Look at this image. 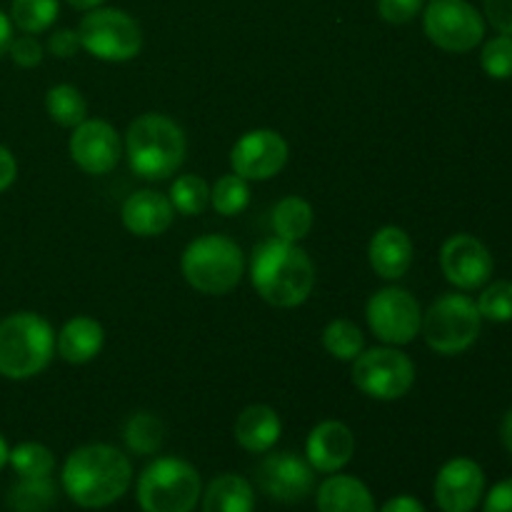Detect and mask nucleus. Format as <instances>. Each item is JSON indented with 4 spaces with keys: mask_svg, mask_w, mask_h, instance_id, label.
<instances>
[{
    "mask_svg": "<svg viewBox=\"0 0 512 512\" xmlns=\"http://www.w3.org/2000/svg\"><path fill=\"white\" fill-rule=\"evenodd\" d=\"M60 483H63L65 495L80 508H108L128 493L133 483V465L128 455H123L113 445H83L68 455Z\"/></svg>",
    "mask_w": 512,
    "mask_h": 512,
    "instance_id": "obj_1",
    "label": "nucleus"
},
{
    "mask_svg": "<svg viewBox=\"0 0 512 512\" xmlns=\"http://www.w3.org/2000/svg\"><path fill=\"white\" fill-rule=\"evenodd\" d=\"M250 280L265 303L275 308H298L313 293L315 265L298 243L275 235L255 248Z\"/></svg>",
    "mask_w": 512,
    "mask_h": 512,
    "instance_id": "obj_2",
    "label": "nucleus"
},
{
    "mask_svg": "<svg viewBox=\"0 0 512 512\" xmlns=\"http://www.w3.org/2000/svg\"><path fill=\"white\" fill-rule=\"evenodd\" d=\"M188 140L183 128L168 115L145 113L128 125L125 155L138 178L165 180L183 165Z\"/></svg>",
    "mask_w": 512,
    "mask_h": 512,
    "instance_id": "obj_3",
    "label": "nucleus"
},
{
    "mask_svg": "<svg viewBox=\"0 0 512 512\" xmlns=\"http://www.w3.org/2000/svg\"><path fill=\"white\" fill-rule=\"evenodd\" d=\"M55 353V333L38 313H13L0 320V375L28 380L43 373Z\"/></svg>",
    "mask_w": 512,
    "mask_h": 512,
    "instance_id": "obj_4",
    "label": "nucleus"
},
{
    "mask_svg": "<svg viewBox=\"0 0 512 512\" xmlns=\"http://www.w3.org/2000/svg\"><path fill=\"white\" fill-rule=\"evenodd\" d=\"M185 280L203 295H225L240 283L245 270L243 250L228 235H203L180 258Z\"/></svg>",
    "mask_w": 512,
    "mask_h": 512,
    "instance_id": "obj_5",
    "label": "nucleus"
},
{
    "mask_svg": "<svg viewBox=\"0 0 512 512\" xmlns=\"http://www.w3.org/2000/svg\"><path fill=\"white\" fill-rule=\"evenodd\" d=\"M200 495V473L183 458L153 460L138 478V505L143 512H193Z\"/></svg>",
    "mask_w": 512,
    "mask_h": 512,
    "instance_id": "obj_6",
    "label": "nucleus"
},
{
    "mask_svg": "<svg viewBox=\"0 0 512 512\" xmlns=\"http://www.w3.org/2000/svg\"><path fill=\"white\" fill-rule=\"evenodd\" d=\"M483 318L478 303L463 293H445L423 315L425 343L438 355H460L478 340Z\"/></svg>",
    "mask_w": 512,
    "mask_h": 512,
    "instance_id": "obj_7",
    "label": "nucleus"
},
{
    "mask_svg": "<svg viewBox=\"0 0 512 512\" xmlns=\"http://www.w3.org/2000/svg\"><path fill=\"white\" fill-rule=\"evenodd\" d=\"M80 48L105 63L133 60L143 48V30L138 20L120 8L88 10L78 25Z\"/></svg>",
    "mask_w": 512,
    "mask_h": 512,
    "instance_id": "obj_8",
    "label": "nucleus"
},
{
    "mask_svg": "<svg viewBox=\"0 0 512 512\" xmlns=\"http://www.w3.org/2000/svg\"><path fill=\"white\" fill-rule=\"evenodd\" d=\"M423 30L445 53H470L485 38V18L468 0H430L423 8Z\"/></svg>",
    "mask_w": 512,
    "mask_h": 512,
    "instance_id": "obj_9",
    "label": "nucleus"
},
{
    "mask_svg": "<svg viewBox=\"0 0 512 512\" xmlns=\"http://www.w3.org/2000/svg\"><path fill=\"white\" fill-rule=\"evenodd\" d=\"M353 383L373 400H400L415 385V363L393 345L363 350L353 360Z\"/></svg>",
    "mask_w": 512,
    "mask_h": 512,
    "instance_id": "obj_10",
    "label": "nucleus"
},
{
    "mask_svg": "<svg viewBox=\"0 0 512 512\" xmlns=\"http://www.w3.org/2000/svg\"><path fill=\"white\" fill-rule=\"evenodd\" d=\"M370 330L375 338L385 345H408L418 338L420 325H423V310L415 295L405 288H383L368 300L365 308Z\"/></svg>",
    "mask_w": 512,
    "mask_h": 512,
    "instance_id": "obj_11",
    "label": "nucleus"
},
{
    "mask_svg": "<svg viewBox=\"0 0 512 512\" xmlns=\"http://www.w3.org/2000/svg\"><path fill=\"white\" fill-rule=\"evenodd\" d=\"M440 268L445 280L458 290H478L493 275L495 263L488 245L475 235H450L440 248Z\"/></svg>",
    "mask_w": 512,
    "mask_h": 512,
    "instance_id": "obj_12",
    "label": "nucleus"
},
{
    "mask_svg": "<svg viewBox=\"0 0 512 512\" xmlns=\"http://www.w3.org/2000/svg\"><path fill=\"white\" fill-rule=\"evenodd\" d=\"M288 163V143L275 130L260 128L245 133L230 150L233 173L245 180H270Z\"/></svg>",
    "mask_w": 512,
    "mask_h": 512,
    "instance_id": "obj_13",
    "label": "nucleus"
},
{
    "mask_svg": "<svg viewBox=\"0 0 512 512\" xmlns=\"http://www.w3.org/2000/svg\"><path fill=\"white\" fill-rule=\"evenodd\" d=\"M260 490L278 503H303L315 488V470L295 453H275L263 458L255 473Z\"/></svg>",
    "mask_w": 512,
    "mask_h": 512,
    "instance_id": "obj_14",
    "label": "nucleus"
},
{
    "mask_svg": "<svg viewBox=\"0 0 512 512\" xmlns=\"http://www.w3.org/2000/svg\"><path fill=\"white\" fill-rule=\"evenodd\" d=\"M68 148L75 165L88 175L110 173L118 165L120 155H123V143H120L118 130L98 118H85L83 123L75 125Z\"/></svg>",
    "mask_w": 512,
    "mask_h": 512,
    "instance_id": "obj_15",
    "label": "nucleus"
},
{
    "mask_svg": "<svg viewBox=\"0 0 512 512\" xmlns=\"http://www.w3.org/2000/svg\"><path fill=\"white\" fill-rule=\"evenodd\" d=\"M485 495V473L475 460L453 458L435 475V503L443 512H473Z\"/></svg>",
    "mask_w": 512,
    "mask_h": 512,
    "instance_id": "obj_16",
    "label": "nucleus"
},
{
    "mask_svg": "<svg viewBox=\"0 0 512 512\" xmlns=\"http://www.w3.org/2000/svg\"><path fill=\"white\" fill-rule=\"evenodd\" d=\"M305 455L315 473H338L355 455L353 430L340 420H325L315 425L305 443Z\"/></svg>",
    "mask_w": 512,
    "mask_h": 512,
    "instance_id": "obj_17",
    "label": "nucleus"
},
{
    "mask_svg": "<svg viewBox=\"0 0 512 512\" xmlns=\"http://www.w3.org/2000/svg\"><path fill=\"white\" fill-rule=\"evenodd\" d=\"M120 218L125 228L138 238H155L173 225L175 208L168 195L158 190H138L123 203Z\"/></svg>",
    "mask_w": 512,
    "mask_h": 512,
    "instance_id": "obj_18",
    "label": "nucleus"
},
{
    "mask_svg": "<svg viewBox=\"0 0 512 512\" xmlns=\"http://www.w3.org/2000/svg\"><path fill=\"white\" fill-rule=\"evenodd\" d=\"M413 240L398 225H385L373 235L368 248L370 268L385 280H398L413 265Z\"/></svg>",
    "mask_w": 512,
    "mask_h": 512,
    "instance_id": "obj_19",
    "label": "nucleus"
},
{
    "mask_svg": "<svg viewBox=\"0 0 512 512\" xmlns=\"http://www.w3.org/2000/svg\"><path fill=\"white\" fill-rule=\"evenodd\" d=\"M103 325L88 315H75L60 328L55 338V350L70 365H85L95 360L103 350Z\"/></svg>",
    "mask_w": 512,
    "mask_h": 512,
    "instance_id": "obj_20",
    "label": "nucleus"
},
{
    "mask_svg": "<svg viewBox=\"0 0 512 512\" xmlns=\"http://www.w3.org/2000/svg\"><path fill=\"white\" fill-rule=\"evenodd\" d=\"M233 433L240 448L253 455H263L280 440L283 423L270 405H248L235 420Z\"/></svg>",
    "mask_w": 512,
    "mask_h": 512,
    "instance_id": "obj_21",
    "label": "nucleus"
},
{
    "mask_svg": "<svg viewBox=\"0 0 512 512\" xmlns=\"http://www.w3.org/2000/svg\"><path fill=\"white\" fill-rule=\"evenodd\" d=\"M320 512H375V498L363 480L353 475H330L318 488Z\"/></svg>",
    "mask_w": 512,
    "mask_h": 512,
    "instance_id": "obj_22",
    "label": "nucleus"
},
{
    "mask_svg": "<svg viewBox=\"0 0 512 512\" xmlns=\"http://www.w3.org/2000/svg\"><path fill=\"white\" fill-rule=\"evenodd\" d=\"M253 485L235 473H223L208 485L203 495V512H253Z\"/></svg>",
    "mask_w": 512,
    "mask_h": 512,
    "instance_id": "obj_23",
    "label": "nucleus"
},
{
    "mask_svg": "<svg viewBox=\"0 0 512 512\" xmlns=\"http://www.w3.org/2000/svg\"><path fill=\"white\" fill-rule=\"evenodd\" d=\"M313 220V205L305 198H300V195H288L273 210L275 235L288 240V243H300L303 238H308Z\"/></svg>",
    "mask_w": 512,
    "mask_h": 512,
    "instance_id": "obj_24",
    "label": "nucleus"
},
{
    "mask_svg": "<svg viewBox=\"0 0 512 512\" xmlns=\"http://www.w3.org/2000/svg\"><path fill=\"white\" fill-rule=\"evenodd\" d=\"M58 490L50 478H20L10 488L8 505L13 512H48L55 505Z\"/></svg>",
    "mask_w": 512,
    "mask_h": 512,
    "instance_id": "obj_25",
    "label": "nucleus"
},
{
    "mask_svg": "<svg viewBox=\"0 0 512 512\" xmlns=\"http://www.w3.org/2000/svg\"><path fill=\"white\" fill-rule=\"evenodd\" d=\"M123 438L135 455H153L163 448L165 425L153 413H133L125 423Z\"/></svg>",
    "mask_w": 512,
    "mask_h": 512,
    "instance_id": "obj_26",
    "label": "nucleus"
},
{
    "mask_svg": "<svg viewBox=\"0 0 512 512\" xmlns=\"http://www.w3.org/2000/svg\"><path fill=\"white\" fill-rule=\"evenodd\" d=\"M45 110H48L50 120L63 128H75L88 118V103H85L83 93L73 85H55L45 95Z\"/></svg>",
    "mask_w": 512,
    "mask_h": 512,
    "instance_id": "obj_27",
    "label": "nucleus"
},
{
    "mask_svg": "<svg viewBox=\"0 0 512 512\" xmlns=\"http://www.w3.org/2000/svg\"><path fill=\"white\" fill-rule=\"evenodd\" d=\"M60 13L58 0H13L10 3V23L28 35L45 33Z\"/></svg>",
    "mask_w": 512,
    "mask_h": 512,
    "instance_id": "obj_28",
    "label": "nucleus"
},
{
    "mask_svg": "<svg viewBox=\"0 0 512 512\" xmlns=\"http://www.w3.org/2000/svg\"><path fill=\"white\" fill-rule=\"evenodd\" d=\"M323 348L333 355L335 360L343 363H353L360 353L365 350L363 330L350 320H333L325 325L323 330Z\"/></svg>",
    "mask_w": 512,
    "mask_h": 512,
    "instance_id": "obj_29",
    "label": "nucleus"
},
{
    "mask_svg": "<svg viewBox=\"0 0 512 512\" xmlns=\"http://www.w3.org/2000/svg\"><path fill=\"white\" fill-rule=\"evenodd\" d=\"M8 465L18 478H50L55 468V455L40 443H20L10 450Z\"/></svg>",
    "mask_w": 512,
    "mask_h": 512,
    "instance_id": "obj_30",
    "label": "nucleus"
},
{
    "mask_svg": "<svg viewBox=\"0 0 512 512\" xmlns=\"http://www.w3.org/2000/svg\"><path fill=\"white\" fill-rule=\"evenodd\" d=\"M170 203L183 215H200L210 205V185L200 175H180L170 185Z\"/></svg>",
    "mask_w": 512,
    "mask_h": 512,
    "instance_id": "obj_31",
    "label": "nucleus"
},
{
    "mask_svg": "<svg viewBox=\"0 0 512 512\" xmlns=\"http://www.w3.org/2000/svg\"><path fill=\"white\" fill-rule=\"evenodd\" d=\"M210 203L225 218H233V215H240L250 203V188L248 180L240 178V175L230 173L223 175V178L215 183V188L210 190Z\"/></svg>",
    "mask_w": 512,
    "mask_h": 512,
    "instance_id": "obj_32",
    "label": "nucleus"
},
{
    "mask_svg": "<svg viewBox=\"0 0 512 512\" xmlns=\"http://www.w3.org/2000/svg\"><path fill=\"white\" fill-rule=\"evenodd\" d=\"M475 303H478L483 320L512 323V280H495V283L485 285V290Z\"/></svg>",
    "mask_w": 512,
    "mask_h": 512,
    "instance_id": "obj_33",
    "label": "nucleus"
},
{
    "mask_svg": "<svg viewBox=\"0 0 512 512\" xmlns=\"http://www.w3.org/2000/svg\"><path fill=\"white\" fill-rule=\"evenodd\" d=\"M480 65L493 80L512 78V35H495L480 50Z\"/></svg>",
    "mask_w": 512,
    "mask_h": 512,
    "instance_id": "obj_34",
    "label": "nucleus"
},
{
    "mask_svg": "<svg viewBox=\"0 0 512 512\" xmlns=\"http://www.w3.org/2000/svg\"><path fill=\"white\" fill-rule=\"evenodd\" d=\"M425 8V0H378V13L385 23L405 25L420 15Z\"/></svg>",
    "mask_w": 512,
    "mask_h": 512,
    "instance_id": "obj_35",
    "label": "nucleus"
},
{
    "mask_svg": "<svg viewBox=\"0 0 512 512\" xmlns=\"http://www.w3.org/2000/svg\"><path fill=\"white\" fill-rule=\"evenodd\" d=\"M10 58H13L15 65H20V68H35V65H40V60H43V53L45 48L40 45V40L35 38V35H20V38H13L10 40V48H8Z\"/></svg>",
    "mask_w": 512,
    "mask_h": 512,
    "instance_id": "obj_36",
    "label": "nucleus"
},
{
    "mask_svg": "<svg viewBox=\"0 0 512 512\" xmlns=\"http://www.w3.org/2000/svg\"><path fill=\"white\" fill-rule=\"evenodd\" d=\"M483 15L500 35H512V0H483Z\"/></svg>",
    "mask_w": 512,
    "mask_h": 512,
    "instance_id": "obj_37",
    "label": "nucleus"
},
{
    "mask_svg": "<svg viewBox=\"0 0 512 512\" xmlns=\"http://www.w3.org/2000/svg\"><path fill=\"white\" fill-rule=\"evenodd\" d=\"M80 48V38H78V30H70V28H60L55 30L53 35L48 38V53L55 55V58H73Z\"/></svg>",
    "mask_w": 512,
    "mask_h": 512,
    "instance_id": "obj_38",
    "label": "nucleus"
},
{
    "mask_svg": "<svg viewBox=\"0 0 512 512\" xmlns=\"http://www.w3.org/2000/svg\"><path fill=\"white\" fill-rule=\"evenodd\" d=\"M483 512H512V478L500 480L485 498Z\"/></svg>",
    "mask_w": 512,
    "mask_h": 512,
    "instance_id": "obj_39",
    "label": "nucleus"
},
{
    "mask_svg": "<svg viewBox=\"0 0 512 512\" xmlns=\"http://www.w3.org/2000/svg\"><path fill=\"white\" fill-rule=\"evenodd\" d=\"M15 175H18L15 155L5 145H0V193H5L15 183Z\"/></svg>",
    "mask_w": 512,
    "mask_h": 512,
    "instance_id": "obj_40",
    "label": "nucleus"
},
{
    "mask_svg": "<svg viewBox=\"0 0 512 512\" xmlns=\"http://www.w3.org/2000/svg\"><path fill=\"white\" fill-rule=\"evenodd\" d=\"M380 512H425V505L413 495H398V498H390Z\"/></svg>",
    "mask_w": 512,
    "mask_h": 512,
    "instance_id": "obj_41",
    "label": "nucleus"
},
{
    "mask_svg": "<svg viewBox=\"0 0 512 512\" xmlns=\"http://www.w3.org/2000/svg\"><path fill=\"white\" fill-rule=\"evenodd\" d=\"M10 40H13V23H10L8 15L0 10V58L8 53L10 48Z\"/></svg>",
    "mask_w": 512,
    "mask_h": 512,
    "instance_id": "obj_42",
    "label": "nucleus"
},
{
    "mask_svg": "<svg viewBox=\"0 0 512 512\" xmlns=\"http://www.w3.org/2000/svg\"><path fill=\"white\" fill-rule=\"evenodd\" d=\"M500 438H503L505 450L512 455V408L508 410V415L503 418V425H500Z\"/></svg>",
    "mask_w": 512,
    "mask_h": 512,
    "instance_id": "obj_43",
    "label": "nucleus"
},
{
    "mask_svg": "<svg viewBox=\"0 0 512 512\" xmlns=\"http://www.w3.org/2000/svg\"><path fill=\"white\" fill-rule=\"evenodd\" d=\"M65 3L73 5L75 10H93V8H100L105 0H65Z\"/></svg>",
    "mask_w": 512,
    "mask_h": 512,
    "instance_id": "obj_44",
    "label": "nucleus"
},
{
    "mask_svg": "<svg viewBox=\"0 0 512 512\" xmlns=\"http://www.w3.org/2000/svg\"><path fill=\"white\" fill-rule=\"evenodd\" d=\"M8 455H10L8 443H5V438H3V435H0V470H3L5 465H8Z\"/></svg>",
    "mask_w": 512,
    "mask_h": 512,
    "instance_id": "obj_45",
    "label": "nucleus"
}]
</instances>
